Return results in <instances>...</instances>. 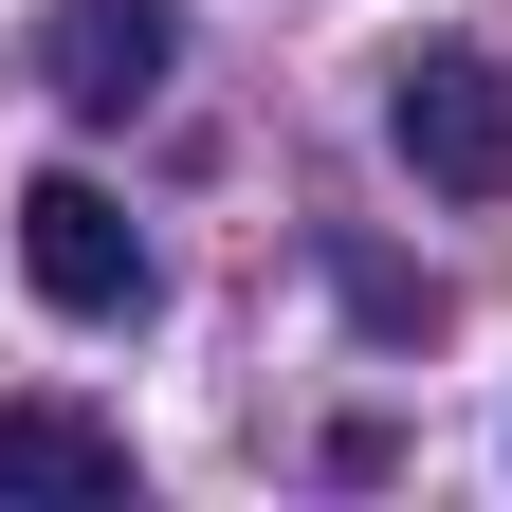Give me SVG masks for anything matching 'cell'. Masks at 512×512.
I'll return each mask as SVG.
<instances>
[{
	"label": "cell",
	"instance_id": "1",
	"mask_svg": "<svg viewBox=\"0 0 512 512\" xmlns=\"http://www.w3.org/2000/svg\"><path fill=\"white\" fill-rule=\"evenodd\" d=\"M384 147H403L439 202H512V55H403Z\"/></svg>",
	"mask_w": 512,
	"mask_h": 512
},
{
	"label": "cell",
	"instance_id": "2",
	"mask_svg": "<svg viewBox=\"0 0 512 512\" xmlns=\"http://www.w3.org/2000/svg\"><path fill=\"white\" fill-rule=\"evenodd\" d=\"M19 275H37V311L110 330V311H147V238H128V202H110V183L37 165V183H19Z\"/></svg>",
	"mask_w": 512,
	"mask_h": 512
},
{
	"label": "cell",
	"instance_id": "3",
	"mask_svg": "<svg viewBox=\"0 0 512 512\" xmlns=\"http://www.w3.org/2000/svg\"><path fill=\"white\" fill-rule=\"evenodd\" d=\"M55 92L74 110H147L165 92V0H74L55 19Z\"/></svg>",
	"mask_w": 512,
	"mask_h": 512
},
{
	"label": "cell",
	"instance_id": "4",
	"mask_svg": "<svg viewBox=\"0 0 512 512\" xmlns=\"http://www.w3.org/2000/svg\"><path fill=\"white\" fill-rule=\"evenodd\" d=\"M0 494H128V439L92 403H0Z\"/></svg>",
	"mask_w": 512,
	"mask_h": 512
}]
</instances>
